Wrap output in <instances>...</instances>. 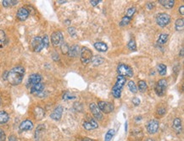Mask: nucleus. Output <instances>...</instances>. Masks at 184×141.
I'll return each instance as SVG.
<instances>
[{"mask_svg": "<svg viewBox=\"0 0 184 141\" xmlns=\"http://www.w3.org/2000/svg\"><path fill=\"white\" fill-rule=\"evenodd\" d=\"M68 32H69V34H70V36H72V37H75L76 34H77L76 29H75L74 27H69V28H68Z\"/></svg>", "mask_w": 184, "mask_h": 141, "instance_id": "41", "label": "nucleus"}, {"mask_svg": "<svg viewBox=\"0 0 184 141\" xmlns=\"http://www.w3.org/2000/svg\"><path fill=\"white\" fill-rule=\"evenodd\" d=\"M5 140H6L5 133L2 128H0V141H5Z\"/></svg>", "mask_w": 184, "mask_h": 141, "instance_id": "42", "label": "nucleus"}, {"mask_svg": "<svg viewBox=\"0 0 184 141\" xmlns=\"http://www.w3.org/2000/svg\"><path fill=\"white\" fill-rule=\"evenodd\" d=\"M69 46L66 42H62L61 45H60V49H61V52L63 54H68V52H69Z\"/></svg>", "mask_w": 184, "mask_h": 141, "instance_id": "34", "label": "nucleus"}, {"mask_svg": "<svg viewBox=\"0 0 184 141\" xmlns=\"http://www.w3.org/2000/svg\"><path fill=\"white\" fill-rule=\"evenodd\" d=\"M100 2H102V1H101V0H91V1H90V3H91V4H92V6L98 5Z\"/></svg>", "mask_w": 184, "mask_h": 141, "instance_id": "45", "label": "nucleus"}, {"mask_svg": "<svg viewBox=\"0 0 184 141\" xmlns=\"http://www.w3.org/2000/svg\"><path fill=\"white\" fill-rule=\"evenodd\" d=\"M167 89V81L165 79H161L158 81L155 87V91L158 96H163Z\"/></svg>", "mask_w": 184, "mask_h": 141, "instance_id": "5", "label": "nucleus"}, {"mask_svg": "<svg viewBox=\"0 0 184 141\" xmlns=\"http://www.w3.org/2000/svg\"><path fill=\"white\" fill-rule=\"evenodd\" d=\"M80 47L77 45H74L71 47L69 48V52H68V56L70 58H77L80 55Z\"/></svg>", "mask_w": 184, "mask_h": 141, "instance_id": "17", "label": "nucleus"}, {"mask_svg": "<svg viewBox=\"0 0 184 141\" xmlns=\"http://www.w3.org/2000/svg\"><path fill=\"white\" fill-rule=\"evenodd\" d=\"M158 72L160 75L164 76L166 75V72H167V67L163 64H159L158 65Z\"/></svg>", "mask_w": 184, "mask_h": 141, "instance_id": "29", "label": "nucleus"}, {"mask_svg": "<svg viewBox=\"0 0 184 141\" xmlns=\"http://www.w3.org/2000/svg\"><path fill=\"white\" fill-rule=\"evenodd\" d=\"M146 141H154L152 139H148V140H146Z\"/></svg>", "mask_w": 184, "mask_h": 141, "instance_id": "52", "label": "nucleus"}, {"mask_svg": "<svg viewBox=\"0 0 184 141\" xmlns=\"http://www.w3.org/2000/svg\"><path fill=\"white\" fill-rule=\"evenodd\" d=\"M83 128H85L86 130H88V131H90V130H92L93 128H92V126L91 125V123H89V121H88V120H86V121H84L83 122Z\"/></svg>", "mask_w": 184, "mask_h": 141, "instance_id": "38", "label": "nucleus"}, {"mask_svg": "<svg viewBox=\"0 0 184 141\" xmlns=\"http://www.w3.org/2000/svg\"><path fill=\"white\" fill-rule=\"evenodd\" d=\"M147 89V83L144 80H140L138 82V90L141 92H144Z\"/></svg>", "mask_w": 184, "mask_h": 141, "instance_id": "32", "label": "nucleus"}, {"mask_svg": "<svg viewBox=\"0 0 184 141\" xmlns=\"http://www.w3.org/2000/svg\"><path fill=\"white\" fill-rule=\"evenodd\" d=\"M156 22L159 26L165 27L170 24L171 22V17L168 14L160 13L156 17Z\"/></svg>", "mask_w": 184, "mask_h": 141, "instance_id": "6", "label": "nucleus"}, {"mask_svg": "<svg viewBox=\"0 0 184 141\" xmlns=\"http://www.w3.org/2000/svg\"><path fill=\"white\" fill-rule=\"evenodd\" d=\"M172 127H173L174 131L177 134H181V132H182V120L180 118H175L174 121H173Z\"/></svg>", "mask_w": 184, "mask_h": 141, "instance_id": "18", "label": "nucleus"}, {"mask_svg": "<svg viewBox=\"0 0 184 141\" xmlns=\"http://www.w3.org/2000/svg\"><path fill=\"white\" fill-rule=\"evenodd\" d=\"M33 128V123L31 120H24L23 122H21V123L20 124V130L21 131H29L31 130Z\"/></svg>", "mask_w": 184, "mask_h": 141, "instance_id": "16", "label": "nucleus"}, {"mask_svg": "<svg viewBox=\"0 0 184 141\" xmlns=\"http://www.w3.org/2000/svg\"><path fill=\"white\" fill-rule=\"evenodd\" d=\"M159 3L162 6H164L166 9H172L173 6H174V4H175V1L174 0H159Z\"/></svg>", "mask_w": 184, "mask_h": 141, "instance_id": "20", "label": "nucleus"}, {"mask_svg": "<svg viewBox=\"0 0 184 141\" xmlns=\"http://www.w3.org/2000/svg\"><path fill=\"white\" fill-rule=\"evenodd\" d=\"M75 96H72L71 94H70L69 92H66L63 96V99L64 100H71V99H74Z\"/></svg>", "mask_w": 184, "mask_h": 141, "instance_id": "40", "label": "nucleus"}, {"mask_svg": "<svg viewBox=\"0 0 184 141\" xmlns=\"http://www.w3.org/2000/svg\"><path fill=\"white\" fill-rule=\"evenodd\" d=\"M175 28L176 31H183L184 28V20L183 18H180V19H177L175 22Z\"/></svg>", "mask_w": 184, "mask_h": 141, "instance_id": "22", "label": "nucleus"}, {"mask_svg": "<svg viewBox=\"0 0 184 141\" xmlns=\"http://www.w3.org/2000/svg\"><path fill=\"white\" fill-rule=\"evenodd\" d=\"M89 108H90V111L92 113V114L94 117V119H97V120H101L103 118V115H102V113L101 111L99 110V108L98 107V106L94 103H91L89 105Z\"/></svg>", "mask_w": 184, "mask_h": 141, "instance_id": "12", "label": "nucleus"}, {"mask_svg": "<svg viewBox=\"0 0 184 141\" xmlns=\"http://www.w3.org/2000/svg\"><path fill=\"white\" fill-rule=\"evenodd\" d=\"M94 47L97 51L101 52H105L108 50V46L102 42V41H97L94 43Z\"/></svg>", "mask_w": 184, "mask_h": 141, "instance_id": "19", "label": "nucleus"}, {"mask_svg": "<svg viewBox=\"0 0 184 141\" xmlns=\"http://www.w3.org/2000/svg\"><path fill=\"white\" fill-rule=\"evenodd\" d=\"M166 108H164V107H160V108H159V109H158L157 113L159 116H164L165 114H166Z\"/></svg>", "mask_w": 184, "mask_h": 141, "instance_id": "43", "label": "nucleus"}, {"mask_svg": "<svg viewBox=\"0 0 184 141\" xmlns=\"http://www.w3.org/2000/svg\"><path fill=\"white\" fill-rule=\"evenodd\" d=\"M7 43V37L3 31L0 30V48L3 47Z\"/></svg>", "mask_w": 184, "mask_h": 141, "instance_id": "26", "label": "nucleus"}, {"mask_svg": "<svg viewBox=\"0 0 184 141\" xmlns=\"http://www.w3.org/2000/svg\"><path fill=\"white\" fill-rule=\"evenodd\" d=\"M42 42H43V45H44V47L48 48L49 46V38L47 35H44L43 38H42Z\"/></svg>", "mask_w": 184, "mask_h": 141, "instance_id": "39", "label": "nucleus"}, {"mask_svg": "<svg viewBox=\"0 0 184 141\" xmlns=\"http://www.w3.org/2000/svg\"><path fill=\"white\" fill-rule=\"evenodd\" d=\"M43 128L44 127L42 126V125H40L38 126L37 129H36V132H35V137H36V139L37 140H38V138L40 137V134H41V133H42V131L43 130Z\"/></svg>", "mask_w": 184, "mask_h": 141, "instance_id": "37", "label": "nucleus"}, {"mask_svg": "<svg viewBox=\"0 0 184 141\" xmlns=\"http://www.w3.org/2000/svg\"><path fill=\"white\" fill-rule=\"evenodd\" d=\"M154 7H155V4H154V3H148V8L149 9H152Z\"/></svg>", "mask_w": 184, "mask_h": 141, "instance_id": "48", "label": "nucleus"}, {"mask_svg": "<svg viewBox=\"0 0 184 141\" xmlns=\"http://www.w3.org/2000/svg\"><path fill=\"white\" fill-rule=\"evenodd\" d=\"M117 72L119 75L122 77H132L133 76V70L130 66L125 64H120L117 67Z\"/></svg>", "mask_w": 184, "mask_h": 141, "instance_id": "4", "label": "nucleus"}, {"mask_svg": "<svg viewBox=\"0 0 184 141\" xmlns=\"http://www.w3.org/2000/svg\"><path fill=\"white\" fill-rule=\"evenodd\" d=\"M183 52H184L183 48H182V49H181V52L179 53V55H180L181 57H183Z\"/></svg>", "mask_w": 184, "mask_h": 141, "instance_id": "50", "label": "nucleus"}, {"mask_svg": "<svg viewBox=\"0 0 184 141\" xmlns=\"http://www.w3.org/2000/svg\"><path fill=\"white\" fill-rule=\"evenodd\" d=\"M140 102H141V101H140V99L137 98V97H134V98L132 99V103H133L134 106H138V105L140 104Z\"/></svg>", "mask_w": 184, "mask_h": 141, "instance_id": "44", "label": "nucleus"}, {"mask_svg": "<svg viewBox=\"0 0 184 141\" xmlns=\"http://www.w3.org/2000/svg\"><path fill=\"white\" fill-rule=\"evenodd\" d=\"M126 81H127V79L125 77H122V76H120V75L117 77L116 82L115 85L112 88V95L116 98H120V97L121 90H122V88H123Z\"/></svg>", "mask_w": 184, "mask_h": 141, "instance_id": "2", "label": "nucleus"}, {"mask_svg": "<svg viewBox=\"0 0 184 141\" xmlns=\"http://www.w3.org/2000/svg\"><path fill=\"white\" fill-rule=\"evenodd\" d=\"M92 52L90 49H88V47H82L80 51V58H81V62L83 64H89L92 61Z\"/></svg>", "mask_w": 184, "mask_h": 141, "instance_id": "3", "label": "nucleus"}, {"mask_svg": "<svg viewBox=\"0 0 184 141\" xmlns=\"http://www.w3.org/2000/svg\"><path fill=\"white\" fill-rule=\"evenodd\" d=\"M41 81H42V76L38 74H33V75H30V77L28 78L26 86L28 88H31V86H33V85H35L38 83H41Z\"/></svg>", "mask_w": 184, "mask_h": 141, "instance_id": "10", "label": "nucleus"}, {"mask_svg": "<svg viewBox=\"0 0 184 141\" xmlns=\"http://www.w3.org/2000/svg\"><path fill=\"white\" fill-rule=\"evenodd\" d=\"M168 34H166V33H163V34H160L159 38H158L157 43L159 44V45H164L168 41Z\"/></svg>", "mask_w": 184, "mask_h": 141, "instance_id": "25", "label": "nucleus"}, {"mask_svg": "<svg viewBox=\"0 0 184 141\" xmlns=\"http://www.w3.org/2000/svg\"><path fill=\"white\" fill-rule=\"evenodd\" d=\"M179 12L181 13V14H182V15H183L184 14V6L183 5H182V6L179 8Z\"/></svg>", "mask_w": 184, "mask_h": 141, "instance_id": "47", "label": "nucleus"}, {"mask_svg": "<svg viewBox=\"0 0 184 141\" xmlns=\"http://www.w3.org/2000/svg\"><path fill=\"white\" fill-rule=\"evenodd\" d=\"M105 62V59L99 56H94L92 57V64L94 65V66H98V65H100Z\"/></svg>", "mask_w": 184, "mask_h": 141, "instance_id": "27", "label": "nucleus"}, {"mask_svg": "<svg viewBox=\"0 0 184 141\" xmlns=\"http://www.w3.org/2000/svg\"><path fill=\"white\" fill-rule=\"evenodd\" d=\"M135 12H136V9H135L134 7H131V8H129V9H127V14H126V16H127V17H129V18L132 19V17H133V15H134Z\"/></svg>", "mask_w": 184, "mask_h": 141, "instance_id": "35", "label": "nucleus"}, {"mask_svg": "<svg viewBox=\"0 0 184 141\" xmlns=\"http://www.w3.org/2000/svg\"><path fill=\"white\" fill-rule=\"evenodd\" d=\"M9 141H18V140H17L16 136H14V135H10V136L9 137Z\"/></svg>", "mask_w": 184, "mask_h": 141, "instance_id": "46", "label": "nucleus"}, {"mask_svg": "<svg viewBox=\"0 0 184 141\" xmlns=\"http://www.w3.org/2000/svg\"><path fill=\"white\" fill-rule=\"evenodd\" d=\"M43 90H44V85L42 83H38L30 88V92L35 96H39L41 93L43 92Z\"/></svg>", "mask_w": 184, "mask_h": 141, "instance_id": "15", "label": "nucleus"}, {"mask_svg": "<svg viewBox=\"0 0 184 141\" xmlns=\"http://www.w3.org/2000/svg\"><path fill=\"white\" fill-rule=\"evenodd\" d=\"M116 134V131L114 129H109V131L106 133L105 137V141H110L112 140V138L114 137Z\"/></svg>", "mask_w": 184, "mask_h": 141, "instance_id": "30", "label": "nucleus"}, {"mask_svg": "<svg viewBox=\"0 0 184 141\" xmlns=\"http://www.w3.org/2000/svg\"><path fill=\"white\" fill-rule=\"evenodd\" d=\"M159 123L157 120H150L147 124V131L149 134H155L157 133Z\"/></svg>", "mask_w": 184, "mask_h": 141, "instance_id": "11", "label": "nucleus"}, {"mask_svg": "<svg viewBox=\"0 0 184 141\" xmlns=\"http://www.w3.org/2000/svg\"><path fill=\"white\" fill-rule=\"evenodd\" d=\"M10 119L9 114L4 111H0V124L6 123Z\"/></svg>", "mask_w": 184, "mask_h": 141, "instance_id": "23", "label": "nucleus"}, {"mask_svg": "<svg viewBox=\"0 0 184 141\" xmlns=\"http://www.w3.org/2000/svg\"><path fill=\"white\" fill-rule=\"evenodd\" d=\"M128 87L131 90L132 93H137V86L135 85V83L133 81H129L128 83Z\"/></svg>", "mask_w": 184, "mask_h": 141, "instance_id": "36", "label": "nucleus"}, {"mask_svg": "<svg viewBox=\"0 0 184 141\" xmlns=\"http://www.w3.org/2000/svg\"><path fill=\"white\" fill-rule=\"evenodd\" d=\"M31 46H32V49L33 51L36 52H39L43 48H44V45L42 42V38L40 37H34L32 41H31Z\"/></svg>", "mask_w": 184, "mask_h": 141, "instance_id": "8", "label": "nucleus"}, {"mask_svg": "<svg viewBox=\"0 0 184 141\" xmlns=\"http://www.w3.org/2000/svg\"><path fill=\"white\" fill-rule=\"evenodd\" d=\"M127 47L128 48L131 50V51H136L137 50V44H136V41L134 39H131L127 44Z\"/></svg>", "mask_w": 184, "mask_h": 141, "instance_id": "31", "label": "nucleus"}, {"mask_svg": "<svg viewBox=\"0 0 184 141\" xmlns=\"http://www.w3.org/2000/svg\"><path fill=\"white\" fill-rule=\"evenodd\" d=\"M51 42L54 47L61 45L63 42V34L60 31H54L51 35Z\"/></svg>", "mask_w": 184, "mask_h": 141, "instance_id": "9", "label": "nucleus"}, {"mask_svg": "<svg viewBox=\"0 0 184 141\" xmlns=\"http://www.w3.org/2000/svg\"><path fill=\"white\" fill-rule=\"evenodd\" d=\"M131 18H129V17H127V16H124L123 18H122V20H121V21H120V26H127L130 22H131Z\"/></svg>", "mask_w": 184, "mask_h": 141, "instance_id": "33", "label": "nucleus"}, {"mask_svg": "<svg viewBox=\"0 0 184 141\" xmlns=\"http://www.w3.org/2000/svg\"><path fill=\"white\" fill-rule=\"evenodd\" d=\"M81 141H94V140H92L89 139V138H83V139L81 140Z\"/></svg>", "mask_w": 184, "mask_h": 141, "instance_id": "49", "label": "nucleus"}, {"mask_svg": "<svg viewBox=\"0 0 184 141\" xmlns=\"http://www.w3.org/2000/svg\"><path fill=\"white\" fill-rule=\"evenodd\" d=\"M34 114H35V117L38 120H41V119L43 118V117L45 115V113H44V110L42 107L37 106L34 109Z\"/></svg>", "mask_w": 184, "mask_h": 141, "instance_id": "21", "label": "nucleus"}, {"mask_svg": "<svg viewBox=\"0 0 184 141\" xmlns=\"http://www.w3.org/2000/svg\"><path fill=\"white\" fill-rule=\"evenodd\" d=\"M98 107L99 108V110L101 111V113H110L114 111V105L110 102H98Z\"/></svg>", "mask_w": 184, "mask_h": 141, "instance_id": "7", "label": "nucleus"}, {"mask_svg": "<svg viewBox=\"0 0 184 141\" xmlns=\"http://www.w3.org/2000/svg\"><path fill=\"white\" fill-rule=\"evenodd\" d=\"M19 3V1L17 0H3V6L5 8H9L11 6H14Z\"/></svg>", "mask_w": 184, "mask_h": 141, "instance_id": "28", "label": "nucleus"}, {"mask_svg": "<svg viewBox=\"0 0 184 141\" xmlns=\"http://www.w3.org/2000/svg\"><path fill=\"white\" fill-rule=\"evenodd\" d=\"M62 114H63V106H58L53 111V113H51V115H50V117H51L52 119H53V120H55V121H58V120H60V119L61 118Z\"/></svg>", "mask_w": 184, "mask_h": 141, "instance_id": "14", "label": "nucleus"}, {"mask_svg": "<svg viewBox=\"0 0 184 141\" xmlns=\"http://www.w3.org/2000/svg\"><path fill=\"white\" fill-rule=\"evenodd\" d=\"M67 1H58V3H66Z\"/></svg>", "mask_w": 184, "mask_h": 141, "instance_id": "51", "label": "nucleus"}, {"mask_svg": "<svg viewBox=\"0 0 184 141\" xmlns=\"http://www.w3.org/2000/svg\"><path fill=\"white\" fill-rule=\"evenodd\" d=\"M143 136H144L143 133H142L141 131H138V130L133 131V132H131V137H132V139H133V140L136 139L135 141L141 140L143 139Z\"/></svg>", "mask_w": 184, "mask_h": 141, "instance_id": "24", "label": "nucleus"}, {"mask_svg": "<svg viewBox=\"0 0 184 141\" xmlns=\"http://www.w3.org/2000/svg\"><path fill=\"white\" fill-rule=\"evenodd\" d=\"M30 15V12L29 10L26 9L25 7H22V8H20L17 11V14H16V17L19 20L21 21H24L26 20V19L29 17Z\"/></svg>", "mask_w": 184, "mask_h": 141, "instance_id": "13", "label": "nucleus"}, {"mask_svg": "<svg viewBox=\"0 0 184 141\" xmlns=\"http://www.w3.org/2000/svg\"><path fill=\"white\" fill-rule=\"evenodd\" d=\"M25 75V68L21 66H17L13 68L10 72H8L7 79L12 85H20Z\"/></svg>", "mask_w": 184, "mask_h": 141, "instance_id": "1", "label": "nucleus"}]
</instances>
